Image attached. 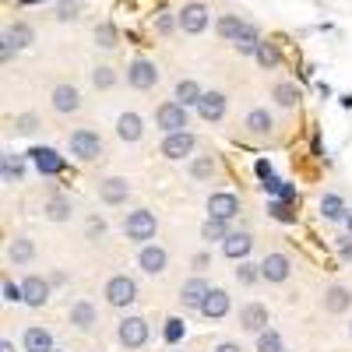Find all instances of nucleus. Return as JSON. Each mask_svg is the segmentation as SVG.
<instances>
[{
	"label": "nucleus",
	"instance_id": "79ce46f5",
	"mask_svg": "<svg viewBox=\"0 0 352 352\" xmlns=\"http://www.w3.org/2000/svg\"><path fill=\"white\" fill-rule=\"evenodd\" d=\"M92 85L96 88H113L116 85V71L113 67H96L92 71Z\"/></svg>",
	"mask_w": 352,
	"mask_h": 352
},
{
	"label": "nucleus",
	"instance_id": "f257e3e1",
	"mask_svg": "<svg viewBox=\"0 0 352 352\" xmlns=\"http://www.w3.org/2000/svg\"><path fill=\"white\" fill-rule=\"evenodd\" d=\"M155 229H159V219H155V212H148V208H138V212H131V215L124 219V236L134 240V243L152 240Z\"/></svg>",
	"mask_w": 352,
	"mask_h": 352
},
{
	"label": "nucleus",
	"instance_id": "423d86ee",
	"mask_svg": "<svg viewBox=\"0 0 352 352\" xmlns=\"http://www.w3.org/2000/svg\"><path fill=\"white\" fill-rule=\"evenodd\" d=\"M155 124H159L166 134L187 131V106H184V102H162V106L155 109Z\"/></svg>",
	"mask_w": 352,
	"mask_h": 352
},
{
	"label": "nucleus",
	"instance_id": "09e8293b",
	"mask_svg": "<svg viewBox=\"0 0 352 352\" xmlns=\"http://www.w3.org/2000/svg\"><path fill=\"white\" fill-rule=\"evenodd\" d=\"M282 187H285V184L278 180V176H268V180H261V190H264V194H282Z\"/></svg>",
	"mask_w": 352,
	"mask_h": 352
},
{
	"label": "nucleus",
	"instance_id": "2eb2a0df",
	"mask_svg": "<svg viewBox=\"0 0 352 352\" xmlns=\"http://www.w3.org/2000/svg\"><path fill=\"white\" fill-rule=\"evenodd\" d=\"M254 250V240H250V232H229V236L222 240V254L229 261H247Z\"/></svg>",
	"mask_w": 352,
	"mask_h": 352
},
{
	"label": "nucleus",
	"instance_id": "c03bdc74",
	"mask_svg": "<svg viewBox=\"0 0 352 352\" xmlns=\"http://www.w3.org/2000/svg\"><path fill=\"white\" fill-rule=\"evenodd\" d=\"M155 28L162 36H169V32H176V28H180V18H173V14H159L155 18Z\"/></svg>",
	"mask_w": 352,
	"mask_h": 352
},
{
	"label": "nucleus",
	"instance_id": "a878e982",
	"mask_svg": "<svg viewBox=\"0 0 352 352\" xmlns=\"http://www.w3.org/2000/svg\"><path fill=\"white\" fill-rule=\"evenodd\" d=\"M272 127H275V120H272L268 109H250V113H247V131H250L254 138H268Z\"/></svg>",
	"mask_w": 352,
	"mask_h": 352
},
{
	"label": "nucleus",
	"instance_id": "b1692460",
	"mask_svg": "<svg viewBox=\"0 0 352 352\" xmlns=\"http://www.w3.org/2000/svg\"><path fill=\"white\" fill-rule=\"evenodd\" d=\"M21 345H25V352H53V335H50L46 328L32 324V328H25Z\"/></svg>",
	"mask_w": 352,
	"mask_h": 352
},
{
	"label": "nucleus",
	"instance_id": "f8f14e48",
	"mask_svg": "<svg viewBox=\"0 0 352 352\" xmlns=\"http://www.w3.org/2000/svg\"><path fill=\"white\" fill-rule=\"evenodd\" d=\"M138 264H141V272H144V275H162V272H166V264H169V254H166L162 247L144 243L141 254H138Z\"/></svg>",
	"mask_w": 352,
	"mask_h": 352
},
{
	"label": "nucleus",
	"instance_id": "864d4df0",
	"mask_svg": "<svg viewBox=\"0 0 352 352\" xmlns=\"http://www.w3.org/2000/svg\"><path fill=\"white\" fill-rule=\"evenodd\" d=\"M208 264H212V254H197V257H194V268H197V272H204Z\"/></svg>",
	"mask_w": 352,
	"mask_h": 352
},
{
	"label": "nucleus",
	"instance_id": "680f3d73",
	"mask_svg": "<svg viewBox=\"0 0 352 352\" xmlns=\"http://www.w3.org/2000/svg\"><path fill=\"white\" fill-rule=\"evenodd\" d=\"M349 335H352V324H349Z\"/></svg>",
	"mask_w": 352,
	"mask_h": 352
},
{
	"label": "nucleus",
	"instance_id": "c9c22d12",
	"mask_svg": "<svg viewBox=\"0 0 352 352\" xmlns=\"http://www.w3.org/2000/svg\"><path fill=\"white\" fill-rule=\"evenodd\" d=\"M215 28H219V36H222L226 43H236V36H240V28H243V21H240V14H222Z\"/></svg>",
	"mask_w": 352,
	"mask_h": 352
},
{
	"label": "nucleus",
	"instance_id": "49530a36",
	"mask_svg": "<svg viewBox=\"0 0 352 352\" xmlns=\"http://www.w3.org/2000/svg\"><path fill=\"white\" fill-rule=\"evenodd\" d=\"M36 127H39V120H36L32 113H25V116H18V131H21V134H32Z\"/></svg>",
	"mask_w": 352,
	"mask_h": 352
},
{
	"label": "nucleus",
	"instance_id": "9b49d317",
	"mask_svg": "<svg viewBox=\"0 0 352 352\" xmlns=\"http://www.w3.org/2000/svg\"><path fill=\"white\" fill-rule=\"evenodd\" d=\"M32 39H36V32H32V25H25V21H18L14 28H8L4 32V60H11V50H25V46H32Z\"/></svg>",
	"mask_w": 352,
	"mask_h": 352
},
{
	"label": "nucleus",
	"instance_id": "5701e85b",
	"mask_svg": "<svg viewBox=\"0 0 352 352\" xmlns=\"http://www.w3.org/2000/svg\"><path fill=\"white\" fill-rule=\"evenodd\" d=\"M226 314H229V292H226V289H212V292H208V300H204V307H201V317L222 320Z\"/></svg>",
	"mask_w": 352,
	"mask_h": 352
},
{
	"label": "nucleus",
	"instance_id": "5fc2aeb1",
	"mask_svg": "<svg viewBox=\"0 0 352 352\" xmlns=\"http://www.w3.org/2000/svg\"><path fill=\"white\" fill-rule=\"evenodd\" d=\"M278 197H282V201H296V187H292V184H285Z\"/></svg>",
	"mask_w": 352,
	"mask_h": 352
},
{
	"label": "nucleus",
	"instance_id": "f704fd0d",
	"mask_svg": "<svg viewBox=\"0 0 352 352\" xmlns=\"http://www.w3.org/2000/svg\"><path fill=\"white\" fill-rule=\"evenodd\" d=\"M0 169H4V184H18L25 176V162L11 152H4V159H0Z\"/></svg>",
	"mask_w": 352,
	"mask_h": 352
},
{
	"label": "nucleus",
	"instance_id": "f03ea898",
	"mask_svg": "<svg viewBox=\"0 0 352 352\" xmlns=\"http://www.w3.org/2000/svg\"><path fill=\"white\" fill-rule=\"evenodd\" d=\"M67 148H71V155H74V159H81V162H96V159L102 155V138H99L96 131L81 127V131H74V134H71Z\"/></svg>",
	"mask_w": 352,
	"mask_h": 352
},
{
	"label": "nucleus",
	"instance_id": "ddd939ff",
	"mask_svg": "<svg viewBox=\"0 0 352 352\" xmlns=\"http://www.w3.org/2000/svg\"><path fill=\"white\" fill-rule=\"evenodd\" d=\"M50 99H53V109L64 113V116H71V113L81 109V92H78L74 85H56Z\"/></svg>",
	"mask_w": 352,
	"mask_h": 352
},
{
	"label": "nucleus",
	"instance_id": "20e7f679",
	"mask_svg": "<svg viewBox=\"0 0 352 352\" xmlns=\"http://www.w3.org/2000/svg\"><path fill=\"white\" fill-rule=\"evenodd\" d=\"M138 300V282L127 275H113L106 282V303L109 307H131Z\"/></svg>",
	"mask_w": 352,
	"mask_h": 352
},
{
	"label": "nucleus",
	"instance_id": "4d7b16f0",
	"mask_svg": "<svg viewBox=\"0 0 352 352\" xmlns=\"http://www.w3.org/2000/svg\"><path fill=\"white\" fill-rule=\"evenodd\" d=\"M0 352H14V342H11V338H4V342H0Z\"/></svg>",
	"mask_w": 352,
	"mask_h": 352
},
{
	"label": "nucleus",
	"instance_id": "4468645a",
	"mask_svg": "<svg viewBox=\"0 0 352 352\" xmlns=\"http://www.w3.org/2000/svg\"><path fill=\"white\" fill-rule=\"evenodd\" d=\"M289 272H292V264H289L285 254H268V257L261 261V278L264 282H285Z\"/></svg>",
	"mask_w": 352,
	"mask_h": 352
},
{
	"label": "nucleus",
	"instance_id": "de8ad7c7",
	"mask_svg": "<svg viewBox=\"0 0 352 352\" xmlns=\"http://www.w3.org/2000/svg\"><path fill=\"white\" fill-rule=\"evenodd\" d=\"M56 18H60V21H71V18H78V4H71V0H64V4L56 8Z\"/></svg>",
	"mask_w": 352,
	"mask_h": 352
},
{
	"label": "nucleus",
	"instance_id": "4be33fe9",
	"mask_svg": "<svg viewBox=\"0 0 352 352\" xmlns=\"http://www.w3.org/2000/svg\"><path fill=\"white\" fill-rule=\"evenodd\" d=\"M21 289H25V303H28V307H46V300H50V282H43L39 275H28V278L21 282Z\"/></svg>",
	"mask_w": 352,
	"mask_h": 352
},
{
	"label": "nucleus",
	"instance_id": "37998d69",
	"mask_svg": "<svg viewBox=\"0 0 352 352\" xmlns=\"http://www.w3.org/2000/svg\"><path fill=\"white\" fill-rule=\"evenodd\" d=\"M180 338H184V320H180V317L166 320V342H169V345H176Z\"/></svg>",
	"mask_w": 352,
	"mask_h": 352
},
{
	"label": "nucleus",
	"instance_id": "2f4dec72",
	"mask_svg": "<svg viewBox=\"0 0 352 352\" xmlns=\"http://www.w3.org/2000/svg\"><path fill=\"white\" fill-rule=\"evenodd\" d=\"M320 215H324L328 222H338V219H345L349 212H345V204H342L338 194H324V197H320Z\"/></svg>",
	"mask_w": 352,
	"mask_h": 352
},
{
	"label": "nucleus",
	"instance_id": "13d9d810",
	"mask_svg": "<svg viewBox=\"0 0 352 352\" xmlns=\"http://www.w3.org/2000/svg\"><path fill=\"white\" fill-rule=\"evenodd\" d=\"M345 226H349V232H352V212H349V215H345Z\"/></svg>",
	"mask_w": 352,
	"mask_h": 352
},
{
	"label": "nucleus",
	"instance_id": "72a5a7b5",
	"mask_svg": "<svg viewBox=\"0 0 352 352\" xmlns=\"http://www.w3.org/2000/svg\"><path fill=\"white\" fill-rule=\"evenodd\" d=\"M226 236H229L226 219H212V215H208V222L201 226V240H204V243H215V240H226Z\"/></svg>",
	"mask_w": 352,
	"mask_h": 352
},
{
	"label": "nucleus",
	"instance_id": "c85d7f7f",
	"mask_svg": "<svg viewBox=\"0 0 352 352\" xmlns=\"http://www.w3.org/2000/svg\"><path fill=\"white\" fill-rule=\"evenodd\" d=\"M43 215H46L50 222H67V219H71V201L60 197V194L50 197V201H46V208H43Z\"/></svg>",
	"mask_w": 352,
	"mask_h": 352
},
{
	"label": "nucleus",
	"instance_id": "473e14b6",
	"mask_svg": "<svg viewBox=\"0 0 352 352\" xmlns=\"http://www.w3.org/2000/svg\"><path fill=\"white\" fill-rule=\"evenodd\" d=\"M257 43H261V32H257V25H250V21H243V28H240V36H236V46L240 53H254L257 50Z\"/></svg>",
	"mask_w": 352,
	"mask_h": 352
},
{
	"label": "nucleus",
	"instance_id": "58836bf2",
	"mask_svg": "<svg viewBox=\"0 0 352 352\" xmlns=\"http://www.w3.org/2000/svg\"><path fill=\"white\" fill-rule=\"evenodd\" d=\"M257 352H285L278 331H272V328H268V331H261V335H257Z\"/></svg>",
	"mask_w": 352,
	"mask_h": 352
},
{
	"label": "nucleus",
	"instance_id": "7c9ffc66",
	"mask_svg": "<svg viewBox=\"0 0 352 352\" xmlns=\"http://www.w3.org/2000/svg\"><path fill=\"white\" fill-rule=\"evenodd\" d=\"M201 85L197 81H190V78H184L180 85H176V102H184V106H197L201 102Z\"/></svg>",
	"mask_w": 352,
	"mask_h": 352
},
{
	"label": "nucleus",
	"instance_id": "3c124183",
	"mask_svg": "<svg viewBox=\"0 0 352 352\" xmlns=\"http://www.w3.org/2000/svg\"><path fill=\"white\" fill-rule=\"evenodd\" d=\"M338 254H342L345 261H352V232H349V236H342V240H338Z\"/></svg>",
	"mask_w": 352,
	"mask_h": 352
},
{
	"label": "nucleus",
	"instance_id": "f3484780",
	"mask_svg": "<svg viewBox=\"0 0 352 352\" xmlns=\"http://www.w3.org/2000/svg\"><path fill=\"white\" fill-rule=\"evenodd\" d=\"M99 197H102V204H124L131 197V184L124 176H109V180L99 184Z\"/></svg>",
	"mask_w": 352,
	"mask_h": 352
},
{
	"label": "nucleus",
	"instance_id": "aec40b11",
	"mask_svg": "<svg viewBox=\"0 0 352 352\" xmlns=\"http://www.w3.org/2000/svg\"><path fill=\"white\" fill-rule=\"evenodd\" d=\"M67 317H71V324H74L78 331H92V328H96V320H99L96 307L88 303V300H78V303H71Z\"/></svg>",
	"mask_w": 352,
	"mask_h": 352
},
{
	"label": "nucleus",
	"instance_id": "cd10ccee",
	"mask_svg": "<svg viewBox=\"0 0 352 352\" xmlns=\"http://www.w3.org/2000/svg\"><path fill=\"white\" fill-rule=\"evenodd\" d=\"M36 257V243L28 240V236H18L11 247H8V261H14V264H28Z\"/></svg>",
	"mask_w": 352,
	"mask_h": 352
},
{
	"label": "nucleus",
	"instance_id": "6e6d98bb",
	"mask_svg": "<svg viewBox=\"0 0 352 352\" xmlns=\"http://www.w3.org/2000/svg\"><path fill=\"white\" fill-rule=\"evenodd\" d=\"M215 352H243L236 342H222V345H215Z\"/></svg>",
	"mask_w": 352,
	"mask_h": 352
},
{
	"label": "nucleus",
	"instance_id": "a211bd4d",
	"mask_svg": "<svg viewBox=\"0 0 352 352\" xmlns=\"http://www.w3.org/2000/svg\"><path fill=\"white\" fill-rule=\"evenodd\" d=\"M236 212H240V197L236 194H212L208 197V215L212 219H236Z\"/></svg>",
	"mask_w": 352,
	"mask_h": 352
},
{
	"label": "nucleus",
	"instance_id": "1a4fd4ad",
	"mask_svg": "<svg viewBox=\"0 0 352 352\" xmlns=\"http://www.w3.org/2000/svg\"><path fill=\"white\" fill-rule=\"evenodd\" d=\"M190 152H194V134H190V131L166 134V141H162V155H166V159L180 162V159H187Z\"/></svg>",
	"mask_w": 352,
	"mask_h": 352
},
{
	"label": "nucleus",
	"instance_id": "c756f323",
	"mask_svg": "<svg viewBox=\"0 0 352 352\" xmlns=\"http://www.w3.org/2000/svg\"><path fill=\"white\" fill-rule=\"evenodd\" d=\"M272 96H275V102H278L282 109H292V106H296V102H300V88H296V85H292V81H278Z\"/></svg>",
	"mask_w": 352,
	"mask_h": 352
},
{
	"label": "nucleus",
	"instance_id": "4c0bfd02",
	"mask_svg": "<svg viewBox=\"0 0 352 352\" xmlns=\"http://www.w3.org/2000/svg\"><path fill=\"white\" fill-rule=\"evenodd\" d=\"M289 204L292 201H268V215L278 219V222H285V226H292V222H296V212H292Z\"/></svg>",
	"mask_w": 352,
	"mask_h": 352
},
{
	"label": "nucleus",
	"instance_id": "bf43d9fd",
	"mask_svg": "<svg viewBox=\"0 0 352 352\" xmlns=\"http://www.w3.org/2000/svg\"><path fill=\"white\" fill-rule=\"evenodd\" d=\"M21 4H43V0H21Z\"/></svg>",
	"mask_w": 352,
	"mask_h": 352
},
{
	"label": "nucleus",
	"instance_id": "0eeeda50",
	"mask_svg": "<svg viewBox=\"0 0 352 352\" xmlns=\"http://www.w3.org/2000/svg\"><path fill=\"white\" fill-rule=\"evenodd\" d=\"M208 8L204 4H184V11L176 14L180 18V32H187V36H197V32H204L208 28Z\"/></svg>",
	"mask_w": 352,
	"mask_h": 352
},
{
	"label": "nucleus",
	"instance_id": "6e6552de",
	"mask_svg": "<svg viewBox=\"0 0 352 352\" xmlns=\"http://www.w3.org/2000/svg\"><path fill=\"white\" fill-rule=\"evenodd\" d=\"M268 307L264 303H247L240 307V328L250 331V335H261V331H268Z\"/></svg>",
	"mask_w": 352,
	"mask_h": 352
},
{
	"label": "nucleus",
	"instance_id": "39448f33",
	"mask_svg": "<svg viewBox=\"0 0 352 352\" xmlns=\"http://www.w3.org/2000/svg\"><path fill=\"white\" fill-rule=\"evenodd\" d=\"M127 85L138 88V92H148V88L159 85V67L152 60H144V56H138V60H131V67H127Z\"/></svg>",
	"mask_w": 352,
	"mask_h": 352
},
{
	"label": "nucleus",
	"instance_id": "a18cd8bd",
	"mask_svg": "<svg viewBox=\"0 0 352 352\" xmlns=\"http://www.w3.org/2000/svg\"><path fill=\"white\" fill-rule=\"evenodd\" d=\"M4 300L8 303H25V289L14 285V282H4Z\"/></svg>",
	"mask_w": 352,
	"mask_h": 352
},
{
	"label": "nucleus",
	"instance_id": "bb28decb",
	"mask_svg": "<svg viewBox=\"0 0 352 352\" xmlns=\"http://www.w3.org/2000/svg\"><path fill=\"white\" fill-rule=\"evenodd\" d=\"M254 60H257L264 71H275V67L282 64V53H278V46H275V43L261 39V43H257V50H254Z\"/></svg>",
	"mask_w": 352,
	"mask_h": 352
},
{
	"label": "nucleus",
	"instance_id": "9d476101",
	"mask_svg": "<svg viewBox=\"0 0 352 352\" xmlns=\"http://www.w3.org/2000/svg\"><path fill=\"white\" fill-rule=\"evenodd\" d=\"M208 292H212V285L204 282V278H190V282H184V289H180V303H184V310H197V314H201L204 300H208Z\"/></svg>",
	"mask_w": 352,
	"mask_h": 352
},
{
	"label": "nucleus",
	"instance_id": "052dcab7",
	"mask_svg": "<svg viewBox=\"0 0 352 352\" xmlns=\"http://www.w3.org/2000/svg\"><path fill=\"white\" fill-rule=\"evenodd\" d=\"M173 352H184V349H173Z\"/></svg>",
	"mask_w": 352,
	"mask_h": 352
},
{
	"label": "nucleus",
	"instance_id": "ea45409f",
	"mask_svg": "<svg viewBox=\"0 0 352 352\" xmlns=\"http://www.w3.org/2000/svg\"><path fill=\"white\" fill-rule=\"evenodd\" d=\"M261 278V264H247V261H240V268H236V282L240 285H254Z\"/></svg>",
	"mask_w": 352,
	"mask_h": 352
},
{
	"label": "nucleus",
	"instance_id": "8fccbe9b",
	"mask_svg": "<svg viewBox=\"0 0 352 352\" xmlns=\"http://www.w3.org/2000/svg\"><path fill=\"white\" fill-rule=\"evenodd\" d=\"M254 173L261 176V180H268V176H275V173H272V162H268V159H257V162H254Z\"/></svg>",
	"mask_w": 352,
	"mask_h": 352
},
{
	"label": "nucleus",
	"instance_id": "603ef678",
	"mask_svg": "<svg viewBox=\"0 0 352 352\" xmlns=\"http://www.w3.org/2000/svg\"><path fill=\"white\" fill-rule=\"evenodd\" d=\"M102 232H106L102 219H88V236H102Z\"/></svg>",
	"mask_w": 352,
	"mask_h": 352
},
{
	"label": "nucleus",
	"instance_id": "6ab92c4d",
	"mask_svg": "<svg viewBox=\"0 0 352 352\" xmlns=\"http://www.w3.org/2000/svg\"><path fill=\"white\" fill-rule=\"evenodd\" d=\"M197 116H201V120H208V124L222 120V116H226V96L222 92H204L201 102H197Z\"/></svg>",
	"mask_w": 352,
	"mask_h": 352
},
{
	"label": "nucleus",
	"instance_id": "393cba45",
	"mask_svg": "<svg viewBox=\"0 0 352 352\" xmlns=\"http://www.w3.org/2000/svg\"><path fill=\"white\" fill-rule=\"evenodd\" d=\"M320 303H324L328 314H345V310L352 307V292H349L345 285H331V289L324 292V300H320Z\"/></svg>",
	"mask_w": 352,
	"mask_h": 352
},
{
	"label": "nucleus",
	"instance_id": "dca6fc26",
	"mask_svg": "<svg viewBox=\"0 0 352 352\" xmlns=\"http://www.w3.org/2000/svg\"><path fill=\"white\" fill-rule=\"evenodd\" d=\"M28 159H32L36 162V169L43 173V176H60L64 173V159L60 155H56L53 148H32V152H28Z\"/></svg>",
	"mask_w": 352,
	"mask_h": 352
},
{
	"label": "nucleus",
	"instance_id": "e433bc0d",
	"mask_svg": "<svg viewBox=\"0 0 352 352\" xmlns=\"http://www.w3.org/2000/svg\"><path fill=\"white\" fill-rule=\"evenodd\" d=\"M190 176H194V180H212V176H215V159L212 155H197L190 162Z\"/></svg>",
	"mask_w": 352,
	"mask_h": 352
},
{
	"label": "nucleus",
	"instance_id": "a19ab883",
	"mask_svg": "<svg viewBox=\"0 0 352 352\" xmlns=\"http://www.w3.org/2000/svg\"><path fill=\"white\" fill-rule=\"evenodd\" d=\"M96 43H99L102 50H113V46H116V28L102 21V25L96 28Z\"/></svg>",
	"mask_w": 352,
	"mask_h": 352
},
{
	"label": "nucleus",
	"instance_id": "7ed1b4c3",
	"mask_svg": "<svg viewBox=\"0 0 352 352\" xmlns=\"http://www.w3.org/2000/svg\"><path fill=\"white\" fill-rule=\"evenodd\" d=\"M116 338H120L124 349H144L148 345V320L144 317H124L120 328H116Z\"/></svg>",
	"mask_w": 352,
	"mask_h": 352
},
{
	"label": "nucleus",
	"instance_id": "412c9836",
	"mask_svg": "<svg viewBox=\"0 0 352 352\" xmlns=\"http://www.w3.org/2000/svg\"><path fill=\"white\" fill-rule=\"evenodd\" d=\"M141 134H144V124H141V116L138 113H120L116 116V138L120 141H141Z\"/></svg>",
	"mask_w": 352,
	"mask_h": 352
}]
</instances>
